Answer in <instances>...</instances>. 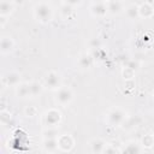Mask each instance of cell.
Listing matches in <instances>:
<instances>
[{
  "label": "cell",
  "mask_w": 154,
  "mask_h": 154,
  "mask_svg": "<svg viewBox=\"0 0 154 154\" xmlns=\"http://www.w3.org/2000/svg\"><path fill=\"white\" fill-rule=\"evenodd\" d=\"M34 16H35V18H36L38 22L46 24V23H48V22L52 19V17H53L52 7H51L47 2H38V4H36L35 7H34Z\"/></svg>",
  "instance_id": "obj_1"
},
{
  "label": "cell",
  "mask_w": 154,
  "mask_h": 154,
  "mask_svg": "<svg viewBox=\"0 0 154 154\" xmlns=\"http://www.w3.org/2000/svg\"><path fill=\"white\" fill-rule=\"evenodd\" d=\"M126 119L125 112L119 107H113L106 113V122L109 126H118L124 123Z\"/></svg>",
  "instance_id": "obj_2"
},
{
  "label": "cell",
  "mask_w": 154,
  "mask_h": 154,
  "mask_svg": "<svg viewBox=\"0 0 154 154\" xmlns=\"http://www.w3.org/2000/svg\"><path fill=\"white\" fill-rule=\"evenodd\" d=\"M61 120V113L55 108H49L42 116V124L45 128H57Z\"/></svg>",
  "instance_id": "obj_3"
},
{
  "label": "cell",
  "mask_w": 154,
  "mask_h": 154,
  "mask_svg": "<svg viewBox=\"0 0 154 154\" xmlns=\"http://www.w3.org/2000/svg\"><path fill=\"white\" fill-rule=\"evenodd\" d=\"M43 87L49 90H58L60 88V75L57 71H48L43 77Z\"/></svg>",
  "instance_id": "obj_4"
},
{
  "label": "cell",
  "mask_w": 154,
  "mask_h": 154,
  "mask_svg": "<svg viewBox=\"0 0 154 154\" xmlns=\"http://www.w3.org/2000/svg\"><path fill=\"white\" fill-rule=\"evenodd\" d=\"M73 99V91L71 88L69 87H60L57 90V96H55V101L61 105V106H66L69 105Z\"/></svg>",
  "instance_id": "obj_5"
},
{
  "label": "cell",
  "mask_w": 154,
  "mask_h": 154,
  "mask_svg": "<svg viewBox=\"0 0 154 154\" xmlns=\"http://www.w3.org/2000/svg\"><path fill=\"white\" fill-rule=\"evenodd\" d=\"M57 141H58V148L61 152H70L73 148V144H75L73 137L71 135H67V134L59 135Z\"/></svg>",
  "instance_id": "obj_6"
},
{
  "label": "cell",
  "mask_w": 154,
  "mask_h": 154,
  "mask_svg": "<svg viewBox=\"0 0 154 154\" xmlns=\"http://www.w3.org/2000/svg\"><path fill=\"white\" fill-rule=\"evenodd\" d=\"M2 83L5 85H12L16 87L20 83V73L17 71H8L2 76Z\"/></svg>",
  "instance_id": "obj_7"
},
{
  "label": "cell",
  "mask_w": 154,
  "mask_h": 154,
  "mask_svg": "<svg viewBox=\"0 0 154 154\" xmlns=\"http://www.w3.org/2000/svg\"><path fill=\"white\" fill-rule=\"evenodd\" d=\"M108 12L106 2H96L90 6V13L94 17H102Z\"/></svg>",
  "instance_id": "obj_8"
},
{
  "label": "cell",
  "mask_w": 154,
  "mask_h": 154,
  "mask_svg": "<svg viewBox=\"0 0 154 154\" xmlns=\"http://www.w3.org/2000/svg\"><path fill=\"white\" fill-rule=\"evenodd\" d=\"M14 47V42L12 40V37L10 36H2L1 41H0V52L1 54H7L10 52L13 51Z\"/></svg>",
  "instance_id": "obj_9"
},
{
  "label": "cell",
  "mask_w": 154,
  "mask_h": 154,
  "mask_svg": "<svg viewBox=\"0 0 154 154\" xmlns=\"http://www.w3.org/2000/svg\"><path fill=\"white\" fill-rule=\"evenodd\" d=\"M14 88H16L14 89V93H16L17 97L24 99V97L31 96V93H30V83H19Z\"/></svg>",
  "instance_id": "obj_10"
},
{
  "label": "cell",
  "mask_w": 154,
  "mask_h": 154,
  "mask_svg": "<svg viewBox=\"0 0 154 154\" xmlns=\"http://www.w3.org/2000/svg\"><path fill=\"white\" fill-rule=\"evenodd\" d=\"M106 142L102 140V138H93L90 142H89V146H90V149L93 153H103V149L106 147Z\"/></svg>",
  "instance_id": "obj_11"
},
{
  "label": "cell",
  "mask_w": 154,
  "mask_h": 154,
  "mask_svg": "<svg viewBox=\"0 0 154 154\" xmlns=\"http://www.w3.org/2000/svg\"><path fill=\"white\" fill-rule=\"evenodd\" d=\"M14 10V5L12 1L10 0H1L0 2V16L7 17L8 14L12 13V11Z\"/></svg>",
  "instance_id": "obj_12"
},
{
  "label": "cell",
  "mask_w": 154,
  "mask_h": 154,
  "mask_svg": "<svg viewBox=\"0 0 154 154\" xmlns=\"http://www.w3.org/2000/svg\"><path fill=\"white\" fill-rule=\"evenodd\" d=\"M143 150V147L141 146V143H138L137 141H130L126 143V146L124 147V149H122V153H141Z\"/></svg>",
  "instance_id": "obj_13"
},
{
  "label": "cell",
  "mask_w": 154,
  "mask_h": 154,
  "mask_svg": "<svg viewBox=\"0 0 154 154\" xmlns=\"http://www.w3.org/2000/svg\"><path fill=\"white\" fill-rule=\"evenodd\" d=\"M138 12H140V17H142V18H149V17L153 16L154 10H153V7H152L150 4L143 2V4H141L138 6Z\"/></svg>",
  "instance_id": "obj_14"
},
{
  "label": "cell",
  "mask_w": 154,
  "mask_h": 154,
  "mask_svg": "<svg viewBox=\"0 0 154 154\" xmlns=\"http://www.w3.org/2000/svg\"><path fill=\"white\" fill-rule=\"evenodd\" d=\"M43 150L48 152V153H54L55 150H58V141L57 138H45L43 140Z\"/></svg>",
  "instance_id": "obj_15"
},
{
  "label": "cell",
  "mask_w": 154,
  "mask_h": 154,
  "mask_svg": "<svg viewBox=\"0 0 154 154\" xmlns=\"http://www.w3.org/2000/svg\"><path fill=\"white\" fill-rule=\"evenodd\" d=\"M78 66L81 69H89L91 65H93V57L90 54H82L79 58H78Z\"/></svg>",
  "instance_id": "obj_16"
},
{
  "label": "cell",
  "mask_w": 154,
  "mask_h": 154,
  "mask_svg": "<svg viewBox=\"0 0 154 154\" xmlns=\"http://www.w3.org/2000/svg\"><path fill=\"white\" fill-rule=\"evenodd\" d=\"M107 8H108V12L112 13V14H119L122 11H123V5L119 0H112L107 4Z\"/></svg>",
  "instance_id": "obj_17"
},
{
  "label": "cell",
  "mask_w": 154,
  "mask_h": 154,
  "mask_svg": "<svg viewBox=\"0 0 154 154\" xmlns=\"http://www.w3.org/2000/svg\"><path fill=\"white\" fill-rule=\"evenodd\" d=\"M125 14L129 19H137L140 17V12H138V6L135 5V4H131L129 5L126 8H125Z\"/></svg>",
  "instance_id": "obj_18"
},
{
  "label": "cell",
  "mask_w": 154,
  "mask_h": 154,
  "mask_svg": "<svg viewBox=\"0 0 154 154\" xmlns=\"http://www.w3.org/2000/svg\"><path fill=\"white\" fill-rule=\"evenodd\" d=\"M43 88H45V87H43V84H41V83L36 82V81L31 82V83H30V93H31V97L37 96V95L42 91V89H43Z\"/></svg>",
  "instance_id": "obj_19"
},
{
  "label": "cell",
  "mask_w": 154,
  "mask_h": 154,
  "mask_svg": "<svg viewBox=\"0 0 154 154\" xmlns=\"http://www.w3.org/2000/svg\"><path fill=\"white\" fill-rule=\"evenodd\" d=\"M153 144H154V135L153 134H147L142 137L141 146L143 148H153Z\"/></svg>",
  "instance_id": "obj_20"
},
{
  "label": "cell",
  "mask_w": 154,
  "mask_h": 154,
  "mask_svg": "<svg viewBox=\"0 0 154 154\" xmlns=\"http://www.w3.org/2000/svg\"><path fill=\"white\" fill-rule=\"evenodd\" d=\"M43 138H58V130L57 128H46L42 132Z\"/></svg>",
  "instance_id": "obj_21"
},
{
  "label": "cell",
  "mask_w": 154,
  "mask_h": 154,
  "mask_svg": "<svg viewBox=\"0 0 154 154\" xmlns=\"http://www.w3.org/2000/svg\"><path fill=\"white\" fill-rule=\"evenodd\" d=\"M122 73H123L124 79H131V78L135 76V70L125 65V67L123 69V72H122Z\"/></svg>",
  "instance_id": "obj_22"
},
{
  "label": "cell",
  "mask_w": 154,
  "mask_h": 154,
  "mask_svg": "<svg viewBox=\"0 0 154 154\" xmlns=\"http://www.w3.org/2000/svg\"><path fill=\"white\" fill-rule=\"evenodd\" d=\"M10 119H11V113H8V112L5 111V109H1V112H0V120H1V124H2V125L7 124V122H10Z\"/></svg>",
  "instance_id": "obj_23"
},
{
  "label": "cell",
  "mask_w": 154,
  "mask_h": 154,
  "mask_svg": "<svg viewBox=\"0 0 154 154\" xmlns=\"http://www.w3.org/2000/svg\"><path fill=\"white\" fill-rule=\"evenodd\" d=\"M24 113L26 117H35L37 114V108L35 106H26L24 109Z\"/></svg>",
  "instance_id": "obj_24"
},
{
  "label": "cell",
  "mask_w": 154,
  "mask_h": 154,
  "mask_svg": "<svg viewBox=\"0 0 154 154\" xmlns=\"http://www.w3.org/2000/svg\"><path fill=\"white\" fill-rule=\"evenodd\" d=\"M72 8H73L72 6L63 4V6H61V14H63V17H69L71 14V12H72Z\"/></svg>",
  "instance_id": "obj_25"
},
{
  "label": "cell",
  "mask_w": 154,
  "mask_h": 154,
  "mask_svg": "<svg viewBox=\"0 0 154 154\" xmlns=\"http://www.w3.org/2000/svg\"><path fill=\"white\" fill-rule=\"evenodd\" d=\"M103 153H122V149H118V148H116V147H113L112 144H106V147H105V149H103Z\"/></svg>",
  "instance_id": "obj_26"
},
{
  "label": "cell",
  "mask_w": 154,
  "mask_h": 154,
  "mask_svg": "<svg viewBox=\"0 0 154 154\" xmlns=\"http://www.w3.org/2000/svg\"><path fill=\"white\" fill-rule=\"evenodd\" d=\"M82 2V0H63V4H65V5H69V6H77V5H79Z\"/></svg>",
  "instance_id": "obj_27"
},
{
  "label": "cell",
  "mask_w": 154,
  "mask_h": 154,
  "mask_svg": "<svg viewBox=\"0 0 154 154\" xmlns=\"http://www.w3.org/2000/svg\"><path fill=\"white\" fill-rule=\"evenodd\" d=\"M126 66H129V67H131V69H134L135 71L138 69V66H140V64L137 63V61H134V60H130L128 64H126Z\"/></svg>",
  "instance_id": "obj_28"
},
{
  "label": "cell",
  "mask_w": 154,
  "mask_h": 154,
  "mask_svg": "<svg viewBox=\"0 0 154 154\" xmlns=\"http://www.w3.org/2000/svg\"><path fill=\"white\" fill-rule=\"evenodd\" d=\"M93 4H96V2H106L107 0H91Z\"/></svg>",
  "instance_id": "obj_29"
},
{
  "label": "cell",
  "mask_w": 154,
  "mask_h": 154,
  "mask_svg": "<svg viewBox=\"0 0 154 154\" xmlns=\"http://www.w3.org/2000/svg\"><path fill=\"white\" fill-rule=\"evenodd\" d=\"M152 134H153V135H154V128H153V129H152Z\"/></svg>",
  "instance_id": "obj_30"
},
{
  "label": "cell",
  "mask_w": 154,
  "mask_h": 154,
  "mask_svg": "<svg viewBox=\"0 0 154 154\" xmlns=\"http://www.w3.org/2000/svg\"><path fill=\"white\" fill-rule=\"evenodd\" d=\"M153 150H154V144H153Z\"/></svg>",
  "instance_id": "obj_31"
}]
</instances>
